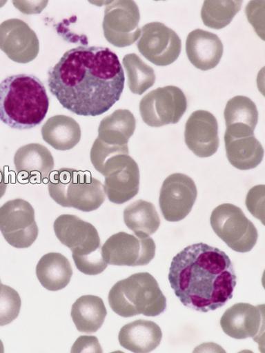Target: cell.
Listing matches in <instances>:
<instances>
[{"mask_svg": "<svg viewBox=\"0 0 265 353\" xmlns=\"http://www.w3.org/2000/svg\"><path fill=\"white\" fill-rule=\"evenodd\" d=\"M126 76L119 59L106 47L80 46L67 51L48 72V88L62 107L97 117L119 101Z\"/></svg>", "mask_w": 265, "mask_h": 353, "instance_id": "1", "label": "cell"}, {"mask_svg": "<svg viewBox=\"0 0 265 353\" xmlns=\"http://www.w3.org/2000/svg\"><path fill=\"white\" fill-rule=\"evenodd\" d=\"M237 279L229 256L204 243L178 253L168 274L171 288L182 304L201 312L222 308L231 300Z\"/></svg>", "mask_w": 265, "mask_h": 353, "instance_id": "2", "label": "cell"}, {"mask_svg": "<svg viewBox=\"0 0 265 353\" xmlns=\"http://www.w3.org/2000/svg\"><path fill=\"white\" fill-rule=\"evenodd\" d=\"M49 107L45 85L34 75H13L0 83V121L12 129L37 127Z\"/></svg>", "mask_w": 265, "mask_h": 353, "instance_id": "3", "label": "cell"}, {"mask_svg": "<svg viewBox=\"0 0 265 353\" xmlns=\"http://www.w3.org/2000/svg\"><path fill=\"white\" fill-rule=\"evenodd\" d=\"M112 310L124 318L138 315L158 316L166 309V298L157 280L148 272L132 274L121 280L108 294Z\"/></svg>", "mask_w": 265, "mask_h": 353, "instance_id": "4", "label": "cell"}, {"mask_svg": "<svg viewBox=\"0 0 265 353\" xmlns=\"http://www.w3.org/2000/svg\"><path fill=\"white\" fill-rule=\"evenodd\" d=\"M50 197L63 208H72L86 213L96 210L106 200L105 188L90 172L61 168L48 179Z\"/></svg>", "mask_w": 265, "mask_h": 353, "instance_id": "5", "label": "cell"}, {"mask_svg": "<svg viewBox=\"0 0 265 353\" xmlns=\"http://www.w3.org/2000/svg\"><path fill=\"white\" fill-rule=\"evenodd\" d=\"M212 228L225 244L239 253L249 252L258 240V231L243 210L230 203L217 207L210 218Z\"/></svg>", "mask_w": 265, "mask_h": 353, "instance_id": "6", "label": "cell"}, {"mask_svg": "<svg viewBox=\"0 0 265 353\" xmlns=\"http://www.w3.org/2000/svg\"><path fill=\"white\" fill-rule=\"evenodd\" d=\"M98 172L105 176V192L112 203L122 205L138 194L139 170L129 154L112 156Z\"/></svg>", "mask_w": 265, "mask_h": 353, "instance_id": "7", "label": "cell"}, {"mask_svg": "<svg viewBox=\"0 0 265 353\" xmlns=\"http://www.w3.org/2000/svg\"><path fill=\"white\" fill-rule=\"evenodd\" d=\"M187 108L184 92L174 85L153 90L139 103V112L144 122L152 128L176 124Z\"/></svg>", "mask_w": 265, "mask_h": 353, "instance_id": "8", "label": "cell"}, {"mask_svg": "<svg viewBox=\"0 0 265 353\" xmlns=\"http://www.w3.org/2000/svg\"><path fill=\"white\" fill-rule=\"evenodd\" d=\"M0 232L8 244L15 248L32 245L39 233L34 208L20 199L7 201L0 208Z\"/></svg>", "mask_w": 265, "mask_h": 353, "instance_id": "9", "label": "cell"}, {"mask_svg": "<svg viewBox=\"0 0 265 353\" xmlns=\"http://www.w3.org/2000/svg\"><path fill=\"white\" fill-rule=\"evenodd\" d=\"M140 14L135 1L109 2L103 23L106 41L119 48L134 44L141 35L139 28Z\"/></svg>", "mask_w": 265, "mask_h": 353, "instance_id": "10", "label": "cell"}, {"mask_svg": "<svg viewBox=\"0 0 265 353\" xmlns=\"http://www.w3.org/2000/svg\"><path fill=\"white\" fill-rule=\"evenodd\" d=\"M137 48L142 56L157 66L174 63L181 52V41L173 30L160 22L147 23L141 30Z\"/></svg>", "mask_w": 265, "mask_h": 353, "instance_id": "11", "label": "cell"}, {"mask_svg": "<svg viewBox=\"0 0 265 353\" xmlns=\"http://www.w3.org/2000/svg\"><path fill=\"white\" fill-rule=\"evenodd\" d=\"M105 262L113 265L139 266L149 264L155 254L153 239L139 238L121 232L112 235L102 247Z\"/></svg>", "mask_w": 265, "mask_h": 353, "instance_id": "12", "label": "cell"}, {"mask_svg": "<svg viewBox=\"0 0 265 353\" xmlns=\"http://www.w3.org/2000/svg\"><path fill=\"white\" fill-rule=\"evenodd\" d=\"M197 198V188L193 180L182 174L170 175L163 182L159 206L168 222L182 221L190 213Z\"/></svg>", "mask_w": 265, "mask_h": 353, "instance_id": "13", "label": "cell"}, {"mask_svg": "<svg viewBox=\"0 0 265 353\" xmlns=\"http://www.w3.org/2000/svg\"><path fill=\"white\" fill-rule=\"evenodd\" d=\"M0 50L13 61L27 64L38 56L40 42L28 23L10 19L0 25Z\"/></svg>", "mask_w": 265, "mask_h": 353, "instance_id": "14", "label": "cell"}, {"mask_svg": "<svg viewBox=\"0 0 265 353\" xmlns=\"http://www.w3.org/2000/svg\"><path fill=\"white\" fill-rule=\"evenodd\" d=\"M221 326L232 339L244 340L252 337L261 346L264 334V305L235 304L224 313Z\"/></svg>", "mask_w": 265, "mask_h": 353, "instance_id": "15", "label": "cell"}, {"mask_svg": "<svg viewBox=\"0 0 265 353\" xmlns=\"http://www.w3.org/2000/svg\"><path fill=\"white\" fill-rule=\"evenodd\" d=\"M53 228L61 244L71 250L72 255H88L101 248L95 227L77 216H59L55 221Z\"/></svg>", "mask_w": 265, "mask_h": 353, "instance_id": "16", "label": "cell"}, {"mask_svg": "<svg viewBox=\"0 0 265 353\" xmlns=\"http://www.w3.org/2000/svg\"><path fill=\"white\" fill-rule=\"evenodd\" d=\"M184 138L186 146L199 158L213 156L219 147L216 117L202 110L193 112L186 123Z\"/></svg>", "mask_w": 265, "mask_h": 353, "instance_id": "17", "label": "cell"}, {"mask_svg": "<svg viewBox=\"0 0 265 353\" xmlns=\"http://www.w3.org/2000/svg\"><path fill=\"white\" fill-rule=\"evenodd\" d=\"M18 174L32 184L49 179L54 168V159L48 148L37 143L21 147L14 158Z\"/></svg>", "mask_w": 265, "mask_h": 353, "instance_id": "18", "label": "cell"}, {"mask_svg": "<svg viewBox=\"0 0 265 353\" xmlns=\"http://www.w3.org/2000/svg\"><path fill=\"white\" fill-rule=\"evenodd\" d=\"M186 52L194 67L201 70H208L219 64L224 46L216 34L197 29L187 36Z\"/></svg>", "mask_w": 265, "mask_h": 353, "instance_id": "19", "label": "cell"}, {"mask_svg": "<svg viewBox=\"0 0 265 353\" xmlns=\"http://www.w3.org/2000/svg\"><path fill=\"white\" fill-rule=\"evenodd\" d=\"M161 339L160 327L144 319L123 326L119 335L121 346L132 352H150L159 346Z\"/></svg>", "mask_w": 265, "mask_h": 353, "instance_id": "20", "label": "cell"}, {"mask_svg": "<svg viewBox=\"0 0 265 353\" xmlns=\"http://www.w3.org/2000/svg\"><path fill=\"white\" fill-rule=\"evenodd\" d=\"M224 143L229 162L238 170L254 169L262 161L264 148L254 134L230 136L225 133Z\"/></svg>", "mask_w": 265, "mask_h": 353, "instance_id": "21", "label": "cell"}, {"mask_svg": "<svg viewBox=\"0 0 265 353\" xmlns=\"http://www.w3.org/2000/svg\"><path fill=\"white\" fill-rule=\"evenodd\" d=\"M41 133L45 142L59 151L71 150L81 138L79 123L66 115L50 117L43 125Z\"/></svg>", "mask_w": 265, "mask_h": 353, "instance_id": "22", "label": "cell"}, {"mask_svg": "<svg viewBox=\"0 0 265 353\" xmlns=\"http://www.w3.org/2000/svg\"><path fill=\"white\" fill-rule=\"evenodd\" d=\"M36 274L43 288L50 292H58L69 284L73 270L65 256L59 253H49L38 262Z\"/></svg>", "mask_w": 265, "mask_h": 353, "instance_id": "23", "label": "cell"}, {"mask_svg": "<svg viewBox=\"0 0 265 353\" xmlns=\"http://www.w3.org/2000/svg\"><path fill=\"white\" fill-rule=\"evenodd\" d=\"M135 129L136 119L134 114L128 110H117L101 121L97 139L109 145H128Z\"/></svg>", "mask_w": 265, "mask_h": 353, "instance_id": "24", "label": "cell"}, {"mask_svg": "<svg viewBox=\"0 0 265 353\" xmlns=\"http://www.w3.org/2000/svg\"><path fill=\"white\" fill-rule=\"evenodd\" d=\"M106 316L104 301L97 296H82L72 305L71 316L80 332H97L102 327Z\"/></svg>", "mask_w": 265, "mask_h": 353, "instance_id": "25", "label": "cell"}, {"mask_svg": "<svg viewBox=\"0 0 265 353\" xmlns=\"http://www.w3.org/2000/svg\"><path fill=\"white\" fill-rule=\"evenodd\" d=\"M124 221L139 238H148L159 228L160 217L152 203L138 200L124 210Z\"/></svg>", "mask_w": 265, "mask_h": 353, "instance_id": "26", "label": "cell"}, {"mask_svg": "<svg viewBox=\"0 0 265 353\" xmlns=\"http://www.w3.org/2000/svg\"><path fill=\"white\" fill-rule=\"evenodd\" d=\"M243 1L228 0L215 1L206 0L202 6L201 18L204 25L215 30H220L230 25L233 19L240 11Z\"/></svg>", "mask_w": 265, "mask_h": 353, "instance_id": "27", "label": "cell"}, {"mask_svg": "<svg viewBox=\"0 0 265 353\" xmlns=\"http://www.w3.org/2000/svg\"><path fill=\"white\" fill-rule=\"evenodd\" d=\"M122 63L127 72L131 92L140 96L152 88L155 82L154 70L147 65L137 54H126Z\"/></svg>", "mask_w": 265, "mask_h": 353, "instance_id": "28", "label": "cell"}, {"mask_svg": "<svg viewBox=\"0 0 265 353\" xmlns=\"http://www.w3.org/2000/svg\"><path fill=\"white\" fill-rule=\"evenodd\" d=\"M226 125H246L255 130L259 120L258 109L253 101L246 97L237 96L228 101L224 110Z\"/></svg>", "mask_w": 265, "mask_h": 353, "instance_id": "29", "label": "cell"}, {"mask_svg": "<svg viewBox=\"0 0 265 353\" xmlns=\"http://www.w3.org/2000/svg\"><path fill=\"white\" fill-rule=\"evenodd\" d=\"M21 307L19 293L10 286L3 285L0 292V326L9 325L17 319Z\"/></svg>", "mask_w": 265, "mask_h": 353, "instance_id": "30", "label": "cell"}, {"mask_svg": "<svg viewBox=\"0 0 265 353\" xmlns=\"http://www.w3.org/2000/svg\"><path fill=\"white\" fill-rule=\"evenodd\" d=\"M72 258L77 269L88 276H97L105 271L108 266L103 257L102 248L88 255H72Z\"/></svg>", "mask_w": 265, "mask_h": 353, "instance_id": "31", "label": "cell"}, {"mask_svg": "<svg viewBox=\"0 0 265 353\" xmlns=\"http://www.w3.org/2000/svg\"><path fill=\"white\" fill-rule=\"evenodd\" d=\"M264 185L251 188L246 196V205L252 215L264 224Z\"/></svg>", "mask_w": 265, "mask_h": 353, "instance_id": "32", "label": "cell"}, {"mask_svg": "<svg viewBox=\"0 0 265 353\" xmlns=\"http://www.w3.org/2000/svg\"><path fill=\"white\" fill-rule=\"evenodd\" d=\"M264 1H252L246 6V15L249 22H251L255 29L257 34L260 37L261 33L263 34L261 30V27L264 29V6L261 8V5Z\"/></svg>", "mask_w": 265, "mask_h": 353, "instance_id": "33", "label": "cell"}, {"mask_svg": "<svg viewBox=\"0 0 265 353\" xmlns=\"http://www.w3.org/2000/svg\"><path fill=\"white\" fill-rule=\"evenodd\" d=\"M72 352H103L97 337L81 336L73 345Z\"/></svg>", "mask_w": 265, "mask_h": 353, "instance_id": "34", "label": "cell"}, {"mask_svg": "<svg viewBox=\"0 0 265 353\" xmlns=\"http://www.w3.org/2000/svg\"><path fill=\"white\" fill-rule=\"evenodd\" d=\"M48 1H13L19 10L28 14L41 12Z\"/></svg>", "mask_w": 265, "mask_h": 353, "instance_id": "35", "label": "cell"}, {"mask_svg": "<svg viewBox=\"0 0 265 353\" xmlns=\"http://www.w3.org/2000/svg\"><path fill=\"white\" fill-rule=\"evenodd\" d=\"M8 183L6 181V177L3 171L0 169V199L3 197L6 190Z\"/></svg>", "mask_w": 265, "mask_h": 353, "instance_id": "36", "label": "cell"}, {"mask_svg": "<svg viewBox=\"0 0 265 353\" xmlns=\"http://www.w3.org/2000/svg\"><path fill=\"white\" fill-rule=\"evenodd\" d=\"M4 352L3 343L0 341V352Z\"/></svg>", "mask_w": 265, "mask_h": 353, "instance_id": "37", "label": "cell"}, {"mask_svg": "<svg viewBox=\"0 0 265 353\" xmlns=\"http://www.w3.org/2000/svg\"><path fill=\"white\" fill-rule=\"evenodd\" d=\"M3 285H3V284H2L1 281H0V292H1V290H2V289H3Z\"/></svg>", "mask_w": 265, "mask_h": 353, "instance_id": "38", "label": "cell"}]
</instances>
